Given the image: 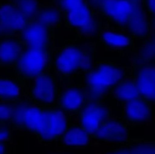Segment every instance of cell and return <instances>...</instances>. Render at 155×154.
<instances>
[{
    "label": "cell",
    "mask_w": 155,
    "mask_h": 154,
    "mask_svg": "<svg viewBox=\"0 0 155 154\" xmlns=\"http://www.w3.org/2000/svg\"><path fill=\"white\" fill-rule=\"evenodd\" d=\"M101 22L123 30L135 39L153 37V22L150 21L143 3L132 0H88Z\"/></svg>",
    "instance_id": "cell-2"
},
{
    "label": "cell",
    "mask_w": 155,
    "mask_h": 154,
    "mask_svg": "<svg viewBox=\"0 0 155 154\" xmlns=\"http://www.w3.org/2000/svg\"><path fill=\"white\" fill-rule=\"evenodd\" d=\"M16 36L25 48L54 50L55 30L48 28L34 19L27 21Z\"/></svg>",
    "instance_id": "cell-9"
},
{
    "label": "cell",
    "mask_w": 155,
    "mask_h": 154,
    "mask_svg": "<svg viewBox=\"0 0 155 154\" xmlns=\"http://www.w3.org/2000/svg\"><path fill=\"white\" fill-rule=\"evenodd\" d=\"M132 1L136 2H140V3H143V4H144V2H145V0H132ZM144 5H145V4H144Z\"/></svg>",
    "instance_id": "cell-28"
},
{
    "label": "cell",
    "mask_w": 155,
    "mask_h": 154,
    "mask_svg": "<svg viewBox=\"0 0 155 154\" xmlns=\"http://www.w3.org/2000/svg\"><path fill=\"white\" fill-rule=\"evenodd\" d=\"M12 113V104L0 102V125L9 127Z\"/></svg>",
    "instance_id": "cell-23"
},
{
    "label": "cell",
    "mask_w": 155,
    "mask_h": 154,
    "mask_svg": "<svg viewBox=\"0 0 155 154\" xmlns=\"http://www.w3.org/2000/svg\"><path fill=\"white\" fill-rule=\"evenodd\" d=\"M55 5L63 15L65 27L76 36L89 39L97 35L98 15L88 0H56Z\"/></svg>",
    "instance_id": "cell-5"
},
{
    "label": "cell",
    "mask_w": 155,
    "mask_h": 154,
    "mask_svg": "<svg viewBox=\"0 0 155 154\" xmlns=\"http://www.w3.org/2000/svg\"><path fill=\"white\" fill-rule=\"evenodd\" d=\"M97 36L107 52L127 56L135 53L137 48L136 39L131 35L123 30L112 28L101 21H99Z\"/></svg>",
    "instance_id": "cell-8"
},
{
    "label": "cell",
    "mask_w": 155,
    "mask_h": 154,
    "mask_svg": "<svg viewBox=\"0 0 155 154\" xmlns=\"http://www.w3.org/2000/svg\"><path fill=\"white\" fill-rule=\"evenodd\" d=\"M33 19L54 30L61 27L64 23L61 12L57 6L53 5H39Z\"/></svg>",
    "instance_id": "cell-20"
},
{
    "label": "cell",
    "mask_w": 155,
    "mask_h": 154,
    "mask_svg": "<svg viewBox=\"0 0 155 154\" xmlns=\"http://www.w3.org/2000/svg\"><path fill=\"white\" fill-rule=\"evenodd\" d=\"M92 138L81 125L77 122H71L58 141L65 147H80L91 144Z\"/></svg>",
    "instance_id": "cell-19"
},
{
    "label": "cell",
    "mask_w": 155,
    "mask_h": 154,
    "mask_svg": "<svg viewBox=\"0 0 155 154\" xmlns=\"http://www.w3.org/2000/svg\"><path fill=\"white\" fill-rule=\"evenodd\" d=\"M112 114H114L113 110L105 101L92 99H89L77 113L80 124L90 137L101 122Z\"/></svg>",
    "instance_id": "cell-11"
},
{
    "label": "cell",
    "mask_w": 155,
    "mask_h": 154,
    "mask_svg": "<svg viewBox=\"0 0 155 154\" xmlns=\"http://www.w3.org/2000/svg\"><path fill=\"white\" fill-rule=\"evenodd\" d=\"M58 92V81L49 69L27 84L25 99L35 105L55 106Z\"/></svg>",
    "instance_id": "cell-7"
},
{
    "label": "cell",
    "mask_w": 155,
    "mask_h": 154,
    "mask_svg": "<svg viewBox=\"0 0 155 154\" xmlns=\"http://www.w3.org/2000/svg\"><path fill=\"white\" fill-rule=\"evenodd\" d=\"M67 112L56 106L35 105L27 99L12 103L9 128L27 131L40 144L58 142L71 123Z\"/></svg>",
    "instance_id": "cell-1"
},
{
    "label": "cell",
    "mask_w": 155,
    "mask_h": 154,
    "mask_svg": "<svg viewBox=\"0 0 155 154\" xmlns=\"http://www.w3.org/2000/svg\"><path fill=\"white\" fill-rule=\"evenodd\" d=\"M51 154H69V153H66V152H62V151H56V152H51Z\"/></svg>",
    "instance_id": "cell-27"
},
{
    "label": "cell",
    "mask_w": 155,
    "mask_h": 154,
    "mask_svg": "<svg viewBox=\"0 0 155 154\" xmlns=\"http://www.w3.org/2000/svg\"><path fill=\"white\" fill-rule=\"evenodd\" d=\"M14 139V131L9 127H0V143H9Z\"/></svg>",
    "instance_id": "cell-24"
},
{
    "label": "cell",
    "mask_w": 155,
    "mask_h": 154,
    "mask_svg": "<svg viewBox=\"0 0 155 154\" xmlns=\"http://www.w3.org/2000/svg\"><path fill=\"white\" fill-rule=\"evenodd\" d=\"M25 96V88L15 75L0 76V102L12 104Z\"/></svg>",
    "instance_id": "cell-18"
},
{
    "label": "cell",
    "mask_w": 155,
    "mask_h": 154,
    "mask_svg": "<svg viewBox=\"0 0 155 154\" xmlns=\"http://www.w3.org/2000/svg\"><path fill=\"white\" fill-rule=\"evenodd\" d=\"M27 21L12 2L0 3V39L16 36Z\"/></svg>",
    "instance_id": "cell-14"
},
{
    "label": "cell",
    "mask_w": 155,
    "mask_h": 154,
    "mask_svg": "<svg viewBox=\"0 0 155 154\" xmlns=\"http://www.w3.org/2000/svg\"><path fill=\"white\" fill-rule=\"evenodd\" d=\"M137 97L139 95L133 74V75L127 77L115 85L108 92L104 101L113 112L118 113L126 103Z\"/></svg>",
    "instance_id": "cell-16"
},
{
    "label": "cell",
    "mask_w": 155,
    "mask_h": 154,
    "mask_svg": "<svg viewBox=\"0 0 155 154\" xmlns=\"http://www.w3.org/2000/svg\"><path fill=\"white\" fill-rule=\"evenodd\" d=\"M11 2L28 21L35 18L40 5L38 0H11Z\"/></svg>",
    "instance_id": "cell-21"
},
{
    "label": "cell",
    "mask_w": 155,
    "mask_h": 154,
    "mask_svg": "<svg viewBox=\"0 0 155 154\" xmlns=\"http://www.w3.org/2000/svg\"><path fill=\"white\" fill-rule=\"evenodd\" d=\"M131 128L119 115L112 114L103 121L94 132L91 138L100 143H124L132 138L130 131Z\"/></svg>",
    "instance_id": "cell-10"
},
{
    "label": "cell",
    "mask_w": 155,
    "mask_h": 154,
    "mask_svg": "<svg viewBox=\"0 0 155 154\" xmlns=\"http://www.w3.org/2000/svg\"><path fill=\"white\" fill-rule=\"evenodd\" d=\"M136 61H154V41L153 37L144 40L142 45L136 48Z\"/></svg>",
    "instance_id": "cell-22"
},
{
    "label": "cell",
    "mask_w": 155,
    "mask_h": 154,
    "mask_svg": "<svg viewBox=\"0 0 155 154\" xmlns=\"http://www.w3.org/2000/svg\"><path fill=\"white\" fill-rule=\"evenodd\" d=\"M134 79L139 97L152 103L155 97L154 61H134Z\"/></svg>",
    "instance_id": "cell-13"
},
{
    "label": "cell",
    "mask_w": 155,
    "mask_h": 154,
    "mask_svg": "<svg viewBox=\"0 0 155 154\" xmlns=\"http://www.w3.org/2000/svg\"><path fill=\"white\" fill-rule=\"evenodd\" d=\"M54 51L24 48L12 68L15 76L26 90L27 84L42 72L51 69Z\"/></svg>",
    "instance_id": "cell-6"
},
{
    "label": "cell",
    "mask_w": 155,
    "mask_h": 154,
    "mask_svg": "<svg viewBox=\"0 0 155 154\" xmlns=\"http://www.w3.org/2000/svg\"><path fill=\"white\" fill-rule=\"evenodd\" d=\"M133 74V63L124 66L109 60H98L83 75L69 83L81 85L87 91L90 99L104 101L115 85Z\"/></svg>",
    "instance_id": "cell-3"
},
{
    "label": "cell",
    "mask_w": 155,
    "mask_h": 154,
    "mask_svg": "<svg viewBox=\"0 0 155 154\" xmlns=\"http://www.w3.org/2000/svg\"><path fill=\"white\" fill-rule=\"evenodd\" d=\"M8 143H0V154H8Z\"/></svg>",
    "instance_id": "cell-26"
},
{
    "label": "cell",
    "mask_w": 155,
    "mask_h": 154,
    "mask_svg": "<svg viewBox=\"0 0 155 154\" xmlns=\"http://www.w3.org/2000/svg\"><path fill=\"white\" fill-rule=\"evenodd\" d=\"M153 104L149 100L139 96L126 103L121 107L119 116L131 128L144 125L152 119Z\"/></svg>",
    "instance_id": "cell-12"
},
{
    "label": "cell",
    "mask_w": 155,
    "mask_h": 154,
    "mask_svg": "<svg viewBox=\"0 0 155 154\" xmlns=\"http://www.w3.org/2000/svg\"><path fill=\"white\" fill-rule=\"evenodd\" d=\"M95 43L82 46L68 43L54 48L51 71L57 81L69 83L90 69L95 62Z\"/></svg>",
    "instance_id": "cell-4"
},
{
    "label": "cell",
    "mask_w": 155,
    "mask_h": 154,
    "mask_svg": "<svg viewBox=\"0 0 155 154\" xmlns=\"http://www.w3.org/2000/svg\"><path fill=\"white\" fill-rule=\"evenodd\" d=\"M144 4L148 18L150 15L153 16L154 13V0H145Z\"/></svg>",
    "instance_id": "cell-25"
},
{
    "label": "cell",
    "mask_w": 155,
    "mask_h": 154,
    "mask_svg": "<svg viewBox=\"0 0 155 154\" xmlns=\"http://www.w3.org/2000/svg\"><path fill=\"white\" fill-rule=\"evenodd\" d=\"M24 48L17 36L0 39V68L12 69Z\"/></svg>",
    "instance_id": "cell-17"
},
{
    "label": "cell",
    "mask_w": 155,
    "mask_h": 154,
    "mask_svg": "<svg viewBox=\"0 0 155 154\" xmlns=\"http://www.w3.org/2000/svg\"><path fill=\"white\" fill-rule=\"evenodd\" d=\"M89 99L87 91L81 85L68 83L65 88L59 90L55 106L67 113L77 114Z\"/></svg>",
    "instance_id": "cell-15"
},
{
    "label": "cell",
    "mask_w": 155,
    "mask_h": 154,
    "mask_svg": "<svg viewBox=\"0 0 155 154\" xmlns=\"http://www.w3.org/2000/svg\"><path fill=\"white\" fill-rule=\"evenodd\" d=\"M0 127H2V126H1V125H0Z\"/></svg>",
    "instance_id": "cell-29"
}]
</instances>
